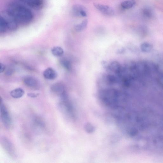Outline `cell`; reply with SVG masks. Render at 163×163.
Here are the masks:
<instances>
[{"label":"cell","instance_id":"7402d4cb","mask_svg":"<svg viewBox=\"0 0 163 163\" xmlns=\"http://www.w3.org/2000/svg\"><path fill=\"white\" fill-rule=\"evenodd\" d=\"M107 80L108 82L111 84L115 83L117 81L116 77L113 75H108L107 76Z\"/></svg>","mask_w":163,"mask_h":163},{"label":"cell","instance_id":"ba28073f","mask_svg":"<svg viewBox=\"0 0 163 163\" xmlns=\"http://www.w3.org/2000/svg\"><path fill=\"white\" fill-rule=\"evenodd\" d=\"M51 90L53 93L60 96L66 92L64 85L60 83H56L52 85Z\"/></svg>","mask_w":163,"mask_h":163},{"label":"cell","instance_id":"83f0119b","mask_svg":"<svg viewBox=\"0 0 163 163\" xmlns=\"http://www.w3.org/2000/svg\"><path fill=\"white\" fill-rule=\"evenodd\" d=\"M80 14L81 16H83V17H86L87 15L86 11H82L80 12Z\"/></svg>","mask_w":163,"mask_h":163},{"label":"cell","instance_id":"277c9868","mask_svg":"<svg viewBox=\"0 0 163 163\" xmlns=\"http://www.w3.org/2000/svg\"><path fill=\"white\" fill-rule=\"evenodd\" d=\"M1 142L3 149L7 154L11 157H15L16 155L15 148L9 138L6 137H3Z\"/></svg>","mask_w":163,"mask_h":163},{"label":"cell","instance_id":"603a6c76","mask_svg":"<svg viewBox=\"0 0 163 163\" xmlns=\"http://www.w3.org/2000/svg\"><path fill=\"white\" fill-rule=\"evenodd\" d=\"M14 72L13 69H9L6 71L5 74L8 76H10L13 74Z\"/></svg>","mask_w":163,"mask_h":163},{"label":"cell","instance_id":"9c48e42d","mask_svg":"<svg viewBox=\"0 0 163 163\" xmlns=\"http://www.w3.org/2000/svg\"><path fill=\"white\" fill-rule=\"evenodd\" d=\"M25 93L23 89L20 88H18L13 89L10 92V95L14 99H18L22 97Z\"/></svg>","mask_w":163,"mask_h":163},{"label":"cell","instance_id":"d6986e66","mask_svg":"<svg viewBox=\"0 0 163 163\" xmlns=\"http://www.w3.org/2000/svg\"><path fill=\"white\" fill-rule=\"evenodd\" d=\"M94 6L96 9L99 10L104 14L110 7L107 5L100 4L97 3L94 4Z\"/></svg>","mask_w":163,"mask_h":163},{"label":"cell","instance_id":"6da1fadb","mask_svg":"<svg viewBox=\"0 0 163 163\" xmlns=\"http://www.w3.org/2000/svg\"><path fill=\"white\" fill-rule=\"evenodd\" d=\"M7 13L18 24L25 25L30 23L33 19V15L26 7L16 3H12L8 6Z\"/></svg>","mask_w":163,"mask_h":163},{"label":"cell","instance_id":"ffe728a7","mask_svg":"<svg viewBox=\"0 0 163 163\" xmlns=\"http://www.w3.org/2000/svg\"><path fill=\"white\" fill-rule=\"evenodd\" d=\"M62 66L68 71H70L72 69L71 64L70 61L66 59H63L61 61Z\"/></svg>","mask_w":163,"mask_h":163},{"label":"cell","instance_id":"7c38bea8","mask_svg":"<svg viewBox=\"0 0 163 163\" xmlns=\"http://www.w3.org/2000/svg\"><path fill=\"white\" fill-rule=\"evenodd\" d=\"M142 14L146 18L151 19L153 17L154 13L153 10L148 7H144L142 10Z\"/></svg>","mask_w":163,"mask_h":163},{"label":"cell","instance_id":"3957f363","mask_svg":"<svg viewBox=\"0 0 163 163\" xmlns=\"http://www.w3.org/2000/svg\"><path fill=\"white\" fill-rule=\"evenodd\" d=\"M0 112L1 120L3 124L6 128H9L12 124L11 117L6 105L1 103L0 106Z\"/></svg>","mask_w":163,"mask_h":163},{"label":"cell","instance_id":"e0dca14e","mask_svg":"<svg viewBox=\"0 0 163 163\" xmlns=\"http://www.w3.org/2000/svg\"><path fill=\"white\" fill-rule=\"evenodd\" d=\"M136 2L134 0H128L122 2L121 6L124 9H131L135 5Z\"/></svg>","mask_w":163,"mask_h":163},{"label":"cell","instance_id":"5bb4252c","mask_svg":"<svg viewBox=\"0 0 163 163\" xmlns=\"http://www.w3.org/2000/svg\"><path fill=\"white\" fill-rule=\"evenodd\" d=\"M109 69L117 73H120L121 67L120 64L117 61H113L109 65Z\"/></svg>","mask_w":163,"mask_h":163},{"label":"cell","instance_id":"cb8c5ba5","mask_svg":"<svg viewBox=\"0 0 163 163\" xmlns=\"http://www.w3.org/2000/svg\"><path fill=\"white\" fill-rule=\"evenodd\" d=\"M39 95V93H29L27 94V96L31 98H35L37 97Z\"/></svg>","mask_w":163,"mask_h":163},{"label":"cell","instance_id":"484cf974","mask_svg":"<svg viewBox=\"0 0 163 163\" xmlns=\"http://www.w3.org/2000/svg\"><path fill=\"white\" fill-rule=\"evenodd\" d=\"M6 69V66L3 63H1V69H0V72L1 73L5 71Z\"/></svg>","mask_w":163,"mask_h":163},{"label":"cell","instance_id":"8fae6325","mask_svg":"<svg viewBox=\"0 0 163 163\" xmlns=\"http://www.w3.org/2000/svg\"><path fill=\"white\" fill-rule=\"evenodd\" d=\"M33 123L35 127L39 129H44L45 127V122L40 117H35L33 120Z\"/></svg>","mask_w":163,"mask_h":163},{"label":"cell","instance_id":"4fadbf2b","mask_svg":"<svg viewBox=\"0 0 163 163\" xmlns=\"http://www.w3.org/2000/svg\"><path fill=\"white\" fill-rule=\"evenodd\" d=\"M51 52L53 55L58 57L62 56L64 53L63 48L59 46H55L53 47L51 49Z\"/></svg>","mask_w":163,"mask_h":163},{"label":"cell","instance_id":"9a60e30c","mask_svg":"<svg viewBox=\"0 0 163 163\" xmlns=\"http://www.w3.org/2000/svg\"><path fill=\"white\" fill-rule=\"evenodd\" d=\"M152 48V45L148 42H144L141 45L140 49L142 52H149L151 51Z\"/></svg>","mask_w":163,"mask_h":163},{"label":"cell","instance_id":"2e32d148","mask_svg":"<svg viewBox=\"0 0 163 163\" xmlns=\"http://www.w3.org/2000/svg\"><path fill=\"white\" fill-rule=\"evenodd\" d=\"M88 23V21L87 19L84 20L81 23L75 26V30L78 32L82 31L87 27Z\"/></svg>","mask_w":163,"mask_h":163},{"label":"cell","instance_id":"7a4b0ae2","mask_svg":"<svg viewBox=\"0 0 163 163\" xmlns=\"http://www.w3.org/2000/svg\"><path fill=\"white\" fill-rule=\"evenodd\" d=\"M58 107L61 112L72 119L75 118L74 108L69 99L60 100L58 104Z\"/></svg>","mask_w":163,"mask_h":163},{"label":"cell","instance_id":"30bf717a","mask_svg":"<svg viewBox=\"0 0 163 163\" xmlns=\"http://www.w3.org/2000/svg\"><path fill=\"white\" fill-rule=\"evenodd\" d=\"M72 13L75 16H81L80 12L82 11H86L87 9L84 6L79 4H75L72 7Z\"/></svg>","mask_w":163,"mask_h":163},{"label":"cell","instance_id":"ac0fdd59","mask_svg":"<svg viewBox=\"0 0 163 163\" xmlns=\"http://www.w3.org/2000/svg\"><path fill=\"white\" fill-rule=\"evenodd\" d=\"M7 30V25L6 20L3 16H1L0 17V32H4Z\"/></svg>","mask_w":163,"mask_h":163},{"label":"cell","instance_id":"d4e9b609","mask_svg":"<svg viewBox=\"0 0 163 163\" xmlns=\"http://www.w3.org/2000/svg\"><path fill=\"white\" fill-rule=\"evenodd\" d=\"M101 64L103 67L105 69H109V65L105 61H102L101 62Z\"/></svg>","mask_w":163,"mask_h":163},{"label":"cell","instance_id":"4316f807","mask_svg":"<svg viewBox=\"0 0 163 163\" xmlns=\"http://www.w3.org/2000/svg\"><path fill=\"white\" fill-rule=\"evenodd\" d=\"M125 51V48H122L117 51V53L118 54H121L123 53Z\"/></svg>","mask_w":163,"mask_h":163},{"label":"cell","instance_id":"44dd1931","mask_svg":"<svg viewBox=\"0 0 163 163\" xmlns=\"http://www.w3.org/2000/svg\"><path fill=\"white\" fill-rule=\"evenodd\" d=\"M85 129L87 133H92L95 130V128L93 126L89 123L85 125Z\"/></svg>","mask_w":163,"mask_h":163},{"label":"cell","instance_id":"8992f818","mask_svg":"<svg viewBox=\"0 0 163 163\" xmlns=\"http://www.w3.org/2000/svg\"><path fill=\"white\" fill-rule=\"evenodd\" d=\"M28 6L35 9H39L43 6V0H20Z\"/></svg>","mask_w":163,"mask_h":163},{"label":"cell","instance_id":"52a82bcc","mask_svg":"<svg viewBox=\"0 0 163 163\" xmlns=\"http://www.w3.org/2000/svg\"><path fill=\"white\" fill-rule=\"evenodd\" d=\"M43 76L46 79L54 80L56 78L58 74L53 69L49 67L43 72Z\"/></svg>","mask_w":163,"mask_h":163},{"label":"cell","instance_id":"5b68a950","mask_svg":"<svg viewBox=\"0 0 163 163\" xmlns=\"http://www.w3.org/2000/svg\"><path fill=\"white\" fill-rule=\"evenodd\" d=\"M23 83L26 86L30 88L37 89L39 87V83L37 80L34 77L28 76L23 79Z\"/></svg>","mask_w":163,"mask_h":163}]
</instances>
